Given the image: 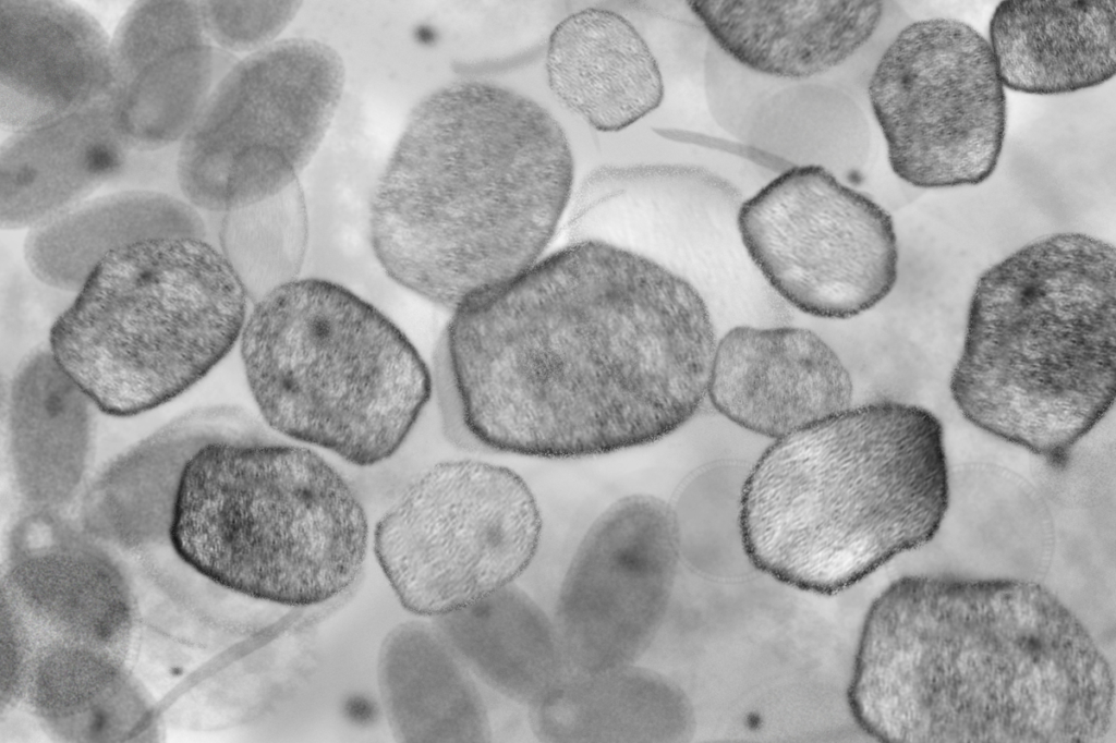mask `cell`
Instances as JSON below:
<instances>
[{"label":"cell","mask_w":1116,"mask_h":743,"mask_svg":"<svg viewBox=\"0 0 1116 743\" xmlns=\"http://www.w3.org/2000/svg\"><path fill=\"white\" fill-rule=\"evenodd\" d=\"M129 153L113 131L107 98L11 133L0 149L1 228L33 229L68 212L112 185Z\"/></svg>","instance_id":"d6986e66"},{"label":"cell","mask_w":1116,"mask_h":743,"mask_svg":"<svg viewBox=\"0 0 1116 743\" xmlns=\"http://www.w3.org/2000/svg\"><path fill=\"white\" fill-rule=\"evenodd\" d=\"M573 157L532 99L477 81L412 111L375 187L374 253L403 288L454 309L535 264L572 192Z\"/></svg>","instance_id":"3957f363"},{"label":"cell","mask_w":1116,"mask_h":743,"mask_svg":"<svg viewBox=\"0 0 1116 743\" xmlns=\"http://www.w3.org/2000/svg\"><path fill=\"white\" fill-rule=\"evenodd\" d=\"M240 349L266 423L356 465L392 455L432 394L430 373L405 334L329 280L296 278L259 297Z\"/></svg>","instance_id":"52a82bcc"},{"label":"cell","mask_w":1116,"mask_h":743,"mask_svg":"<svg viewBox=\"0 0 1116 743\" xmlns=\"http://www.w3.org/2000/svg\"><path fill=\"white\" fill-rule=\"evenodd\" d=\"M546 70L554 95L602 132L628 127L664 97L646 42L628 20L605 9L581 10L555 27Z\"/></svg>","instance_id":"44dd1931"},{"label":"cell","mask_w":1116,"mask_h":743,"mask_svg":"<svg viewBox=\"0 0 1116 743\" xmlns=\"http://www.w3.org/2000/svg\"><path fill=\"white\" fill-rule=\"evenodd\" d=\"M542 516L515 472L477 460L434 465L378 522L374 548L403 606L440 617L517 580L533 560Z\"/></svg>","instance_id":"30bf717a"},{"label":"cell","mask_w":1116,"mask_h":743,"mask_svg":"<svg viewBox=\"0 0 1116 743\" xmlns=\"http://www.w3.org/2000/svg\"><path fill=\"white\" fill-rule=\"evenodd\" d=\"M718 47L762 74L806 78L837 66L874 34L875 0L690 1Z\"/></svg>","instance_id":"ac0fdd59"},{"label":"cell","mask_w":1116,"mask_h":743,"mask_svg":"<svg viewBox=\"0 0 1116 743\" xmlns=\"http://www.w3.org/2000/svg\"><path fill=\"white\" fill-rule=\"evenodd\" d=\"M437 618L476 681L514 703H539L571 672L554 620L514 582Z\"/></svg>","instance_id":"cb8c5ba5"},{"label":"cell","mask_w":1116,"mask_h":743,"mask_svg":"<svg viewBox=\"0 0 1116 743\" xmlns=\"http://www.w3.org/2000/svg\"><path fill=\"white\" fill-rule=\"evenodd\" d=\"M868 95L893 172L921 188L976 185L998 163L1006 95L988 44L954 19L906 26L887 47Z\"/></svg>","instance_id":"8fae6325"},{"label":"cell","mask_w":1116,"mask_h":743,"mask_svg":"<svg viewBox=\"0 0 1116 743\" xmlns=\"http://www.w3.org/2000/svg\"><path fill=\"white\" fill-rule=\"evenodd\" d=\"M217 51L198 1H137L110 42L107 96L114 133L130 151L179 144L217 84Z\"/></svg>","instance_id":"5bb4252c"},{"label":"cell","mask_w":1116,"mask_h":743,"mask_svg":"<svg viewBox=\"0 0 1116 743\" xmlns=\"http://www.w3.org/2000/svg\"><path fill=\"white\" fill-rule=\"evenodd\" d=\"M678 551L676 516L656 497L626 496L595 519L567 568L553 619L571 671L643 656L664 617Z\"/></svg>","instance_id":"4fadbf2b"},{"label":"cell","mask_w":1116,"mask_h":743,"mask_svg":"<svg viewBox=\"0 0 1116 743\" xmlns=\"http://www.w3.org/2000/svg\"><path fill=\"white\" fill-rule=\"evenodd\" d=\"M307 241V217L299 181L267 199L225 214L221 252L256 302L296 279Z\"/></svg>","instance_id":"83f0119b"},{"label":"cell","mask_w":1116,"mask_h":743,"mask_svg":"<svg viewBox=\"0 0 1116 743\" xmlns=\"http://www.w3.org/2000/svg\"><path fill=\"white\" fill-rule=\"evenodd\" d=\"M948 506L939 419L882 400L777 438L744 483L740 531L756 569L834 595L932 540Z\"/></svg>","instance_id":"277c9868"},{"label":"cell","mask_w":1116,"mask_h":743,"mask_svg":"<svg viewBox=\"0 0 1116 743\" xmlns=\"http://www.w3.org/2000/svg\"><path fill=\"white\" fill-rule=\"evenodd\" d=\"M179 144L158 150L130 151L122 174L111 185L120 190H143L182 197L178 182Z\"/></svg>","instance_id":"f546056e"},{"label":"cell","mask_w":1116,"mask_h":743,"mask_svg":"<svg viewBox=\"0 0 1116 743\" xmlns=\"http://www.w3.org/2000/svg\"><path fill=\"white\" fill-rule=\"evenodd\" d=\"M110 42L101 24L73 3L1 0V127H38L107 98Z\"/></svg>","instance_id":"2e32d148"},{"label":"cell","mask_w":1116,"mask_h":743,"mask_svg":"<svg viewBox=\"0 0 1116 743\" xmlns=\"http://www.w3.org/2000/svg\"><path fill=\"white\" fill-rule=\"evenodd\" d=\"M248 300L206 239H146L99 261L52 322L49 349L96 407L134 415L184 392L225 357Z\"/></svg>","instance_id":"ba28073f"},{"label":"cell","mask_w":1116,"mask_h":743,"mask_svg":"<svg viewBox=\"0 0 1116 743\" xmlns=\"http://www.w3.org/2000/svg\"><path fill=\"white\" fill-rule=\"evenodd\" d=\"M1114 694L1089 631L1041 584L907 575L866 613L848 703L886 743H1090Z\"/></svg>","instance_id":"7a4b0ae2"},{"label":"cell","mask_w":1116,"mask_h":743,"mask_svg":"<svg viewBox=\"0 0 1116 743\" xmlns=\"http://www.w3.org/2000/svg\"><path fill=\"white\" fill-rule=\"evenodd\" d=\"M1115 391L1113 244L1054 233L979 277L950 378L969 422L1062 465Z\"/></svg>","instance_id":"5b68a950"},{"label":"cell","mask_w":1116,"mask_h":743,"mask_svg":"<svg viewBox=\"0 0 1116 743\" xmlns=\"http://www.w3.org/2000/svg\"><path fill=\"white\" fill-rule=\"evenodd\" d=\"M344 64L327 44L290 38L223 74L180 142L178 182L196 209L230 212L298 181L342 96Z\"/></svg>","instance_id":"9c48e42d"},{"label":"cell","mask_w":1116,"mask_h":743,"mask_svg":"<svg viewBox=\"0 0 1116 743\" xmlns=\"http://www.w3.org/2000/svg\"><path fill=\"white\" fill-rule=\"evenodd\" d=\"M161 236L206 239L198 212L181 197L143 190L87 199L58 218L31 229L24 256L32 275L61 292H77L111 252Z\"/></svg>","instance_id":"d4e9b609"},{"label":"cell","mask_w":1116,"mask_h":743,"mask_svg":"<svg viewBox=\"0 0 1116 743\" xmlns=\"http://www.w3.org/2000/svg\"><path fill=\"white\" fill-rule=\"evenodd\" d=\"M379 687L395 735L420 742H487L493 738L478 682L437 625L396 628L379 656Z\"/></svg>","instance_id":"603a6c76"},{"label":"cell","mask_w":1116,"mask_h":743,"mask_svg":"<svg viewBox=\"0 0 1116 743\" xmlns=\"http://www.w3.org/2000/svg\"><path fill=\"white\" fill-rule=\"evenodd\" d=\"M95 403L49 348L19 365L9 392L10 451L23 496L37 504L64 501L84 474Z\"/></svg>","instance_id":"7402d4cb"},{"label":"cell","mask_w":1116,"mask_h":743,"mask_svg":"<svg viewBox=\"0 0 1116 743\" xmlns=\"http://www.w3.org/2000/svg\"><path fill=\"white\" fill-rule=\"evenodd\" d=\"M852 394L849 372L815 332L750 326L717 342L707 392L727 418L776 439L847 410Z\"/></svg>","instance_id":"9a60e30c"},{"label":"cell","mask_w":1116,"mask_h":743,"mask_svg":"<svg viewBox=\"0 0 1116 743\" xmlns=\"http://www.w3.org/2000/svg\"><path fill=\"white\" fill-rule=\"evenodd\" d=\"M1114 0H1007L990 21L1003 85L1034 95L1075 93L1115 75Z\"/></svg>","instance_id":"ffe728a7"},{"label":"cell","mask_w":1116,"mask_h":743,"mask_svg":"<svg viewBox=\"0 0 1116 743\" xmlns=\"http://www.w3.org/2000/svg\"><path fill=\"white\" fill-rule=\"evenodd\" d=\"M716 345L689 281L580 240L458 305L444 360L457 418L476 442L579 459L683 426L707 395Z\"/></svg>","instance_id":"6da1fadb"},{"label":"cell","mask_w":1116,"mask_h":743,"mask_svg":"<svg viewBox=\"0 0 1116 743\" xmlns=\"http://www.w3.org/2000/svg\"><path fill=\"white\" fill-rule=\"evenodd\" d=\"M240 413L228 406L193 412L114 460L89 494L99 528L126 541L158 532L168 515L172 517L192 456L230 430Z\"/></svg>","instance_id":"4316f807"},{"label":"cell","mask_w":1116,"mask_h":743,"mask_svg":"<svg viewBox=\"0 0 1116 743\" xmlns=\"http://www.w3.org/2000/svg\"><path fill=\"white\" fill-rule=\"evenodd\" d=\"M737 222L764 278L805 314L857 316L896 284L890 215L822 166L787 169L741 205Z\"/></svg>","instance_id":"7c38bea8"},{"label":"cell","mask_w":1116,"mask_h":743,"mask_svg":"<svg viewBox=\"0 0 1116 743\" xmlns=\"http://www.w3.org/2000/svg\"><path fill=\"white\" fill-rule=\"evenodd\" d=\"M686 706L663 677L634 663L592 673L571 671L529 707L539 741L663 742L683 734Z\"/></svg>","instance_id":"484cf974"},{"label":"cell","mask_w":1116,"mask_h":743,"mask_svg":"<svg viewBox=\"0 0 1116 743\" xmlns=\"http://www.w3.org/2000/svg\"><path fill=\"white\" fill-rule=\"evenodd\" d=\"M367 535L343 477L313 451L268 436L244 412L187 463L170 526L174 549L203 575L294 607L350 586Z\"/></svg>","instance_id":"8992f818"},{"label":"cell","mask_w":1116,"mask_h":743,"mask_svg":"<svg viewBox=\"0 0 1116 743\" xmlns=\"http://www.w3.org/2000/svg\"><path fill=\"white\" fill-rule=\"evenodd\" d=\"M49 522L44 538L16 546L8 575L10 638H38L31 642L44 643L37 650L110 656L128 626L121 575L95 546Z\"/></svg>","instance_id":"e0dca14e"},{"label":"cell","mask_w":1116,"mask_h":743,"mask_svg":"<svg viewBox=\"0 0 1116 743\" xmlns=\"http://www.w3.org/2000/svg\"><path fill=\"white\" fill-rule=\"evenodd\" d=\"M202 21L213 41L223 49L258 51L292 21L299 1H198Z\"/></svg>","instance_id":"f1b7e54d"}]
</instances>
